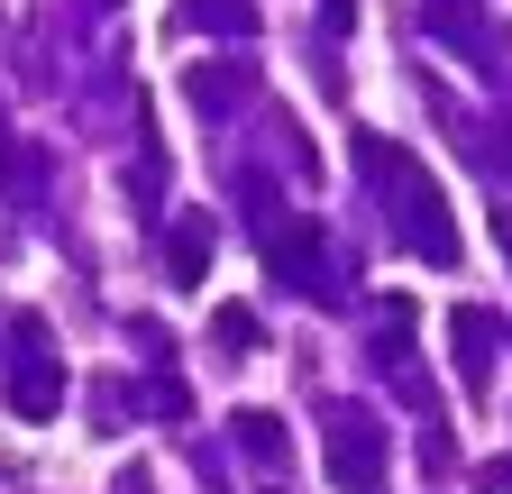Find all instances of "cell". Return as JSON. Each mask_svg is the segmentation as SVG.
<instances>
[{
	"instance_id": "cell-2",
	"label": "cell",
	"mask_w": 512,
	"mask_h": 494,
	"mask_svg": "<svg viewBox=\"0 0 512 494\" xmlns=\"http://www.w3.org/2000/svg\"><path fill=\"white\" fill-rule=\"evenodd\" d=\"M10 403H19L28 421H46V412L64 403V366L46 357V339H37V357H28V366H19V376H10Z\"/></svg>"
},
{
	"instance_id": "cell-3",
	"label": "cell",
	"mask_w": 512,
	"mask_h": 494,
	"mask_svg": "<svg viewBox=\"0 0 512 494\" xmlns=\"http://www.w3.org/2000/svg\"><path fill=\"white\" fill-rule=\"evenodd\" d=\"M202 266H211V220H183V229H174V275L192 284Z\"/></svg>"
},
{
	"instance_id": "cell-4",
	"label": "cell",
	"mask_w": 512,
	"mask_h": 494,
	"mask_svg": "<svg viewBox=\"0 0 512 494\" xmlns=\"http://www.w3.org/2000/svg\"><path fill=\"white\" fill-rule=\"evenodd\" d=\"M247 449H256V458H284V430H275V412H247Z\"/></svg>"
},
{
	"instance_id": "cell-1",
	"label": "cell",
	"mask_w": 512,
	"mask_h": 494,
	"mask_svg": "<svg viewBox=\"0 0 512 494\" xmlns=\"http://www.w3.org/2000/svg\"><path fill=\"white\" fill-rule=\"evenodd\" d=\"M330 476L348 485V494H375L384 485V421L375 412H330Z\"/></svg>"
},
{
	"instance_id": "cell-5",
	"label": "cell",
	"mask_w": 512,
	"mask_h": 494,
	"mask_svg": "<svg viewBox=\"0 0 512 494\" xmlns=\"http://www.w3.org/2000/svg\"><path fill=\"white\" fill-rule=\"evenodd\" d=\"M183 19H202V28H238L247 10H238V0H183Z\"/></svg>"
},
{
	"instance_id": "cell-6",
	"label": "cell",
	"mask_w": 512,
	"mask_h": 494,
	"mask_svg": "<svg viewBox=\"0 0 512 494\" xmlns=\"http://www.w3.org/2000/svg\"><path fill=\"white\" fill-rule=\"evenodd\" d=\"M220 339H229V357L256 339V312H247V302H229V312H220Z\"/></svg>"
}]
</instances>
